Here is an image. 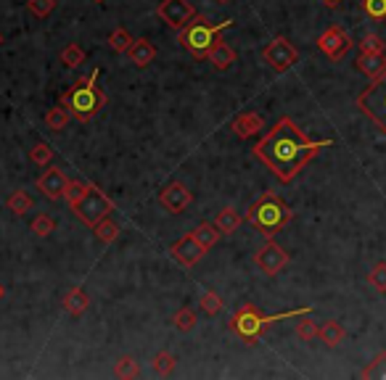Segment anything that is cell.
Returning <instances> with one entry per match:
<instances>
[{
	"mask_svg": "<svg viewBox=\"0 0 386 380\" xmlns=\"http://www.w3.org/2000/svg\"><path fill=\"white\" fill-rule=\"evenodd\" d=\"M357 71H363L365 77H370V80H376V77H381L386 71V56L384 53H360L355 61Z\"/></svg>",
	"mask_w": 386,
	"mask_h": 380,
	"instance_id": "cell-16",
	"label": "cell"
},
{
	"mask_svg": "<svg viewBox=\"0 0 386 380\" xmlns=\"http://www.w3.org/2000/svg\"><path fill=\"white\" fill-rule=\"evenodd\" d=\"M27 8H30L32 16L37 19H45L53 8H56V0H27Z\"/></svg>",
	"mask_w": 386,
	"mask_h": 380,
	"instance_id": "cell-38",
	"label": "cell"
},
{
	"mask_svg": "<svg viewBox=\"0 0 386 380\" xmlns=\"http://www.w3.org/2000/svg\"><path fill=\"white\" fill-rule=\"evenodd\" d=\"M95 3H103V0H95Z\"/></svg>",
	"mask_w": 386,
	"mask_h": 380,
	"instance_id": "cell-45",
	"label": "cell"
},
{
	"mask_svg": "<svg viewBox=\"0 0 386 380\" xmlns=\"http://www.w3.org/2000/svg\"><path fill=\"white\" fill-rule=\"evenodd\" d=\"M74 209V214H77V220L82 222V225H88V227H95L101 220H106L109 214L114 211V203L112 198L103 193L101 188H95V185H90V190H88V196L77 203V206H71Z\"/></svg>",
	"mask_w": 386,
	"mask_h": 380,
	"instance_id": "cell-7",
	"label": "cell"
},
{
	"mask_svg": "<svg viewBox=\"0 0 386 380\" xmlns=\"http://www.w3.org/2000/svg\"><path fill=\"white\" fill-rule=\"evenodd\" d=\"M69 119H71V114L66 111V106H56V109H51L48 114H45V124L51 127V130H66V124H69Z\"/></svg>",
	"mask_w": 386,
	"mask_h": 380,
	"instance_id": "cell-24",
	"label": "cell"
},
{
	"mask_svg": "<svg viewBox=\"0 0 386 380\" xmlns=\"http://www.w3.org/2000/svg\"><path fill=\"white\" fill-rule=\"evenodd\" d=\"M363 11L376 21L386 19V0H363Z\"/></svg>",
	"mask_w": 386,
	"mask_h": 380,
	"instance_id": "cell-40",
	"label": "cell"
},
{
	"mask_svg": "<svg viewBox=\"0 0 386 380\" xmlns=\"http://www.w3.org/2000/svg\"><path fill=\"white\" fill-rule=\"evenodd\" d=\"M3 296H6V288H3V285H0V299H3Z\"/></svg>",
	"mask_w": 386,
	"mask_h": 380,
	"instance_id": "cell-42",
	"label": "cell"
},
{
	"mask_svg": "<svg viewBox=\"0 0 386 380\" xmlns=\"http://www.w3.org/2000/svg\"><path fill=\"white\" fill-rule=\"evenodd\" d=\"M230 130H233L238 138L249 141V138H257V135L264 130V119L259 114H255V111H246V114H238V117H235Z\"/></svg>",
	"mask_w": 386,
	"mask_h": 380,
	"instance_id": "cell-15",
	"label": "cell"
},
{
	"mask_svg": "<svg viewBox=\"0 0 386 380\" xmlns=\"http://www.w3.org/2000/svg\"><path fill=\"white\" fill-rule=\"evenodd\" d=\"M328 146H334V141H312L291 117H281L273 130H267V135L252 148V153L273 172L275 180L288 185Z\"/></svg>",
	"mask_w": 386,
	"mask_h": 380,
	"instance_id": "cell-1",
	"label": "cell"
},
{
	"mask_svg": "<svg viewBox=\"0 0 386 380\" xmlns=\"http://www.w3.org/2000/svg\"><path fill=\"white\" fill-rule=\"evenodd\" d=\"M93 232H95V238L101 240V243H114V240H117V235H119V227H117V225H114V222L106 217V220H101L98 225H95V227H93Z\"/></svg>",
	"mask_w": 386,
	"mask_h": 380,
	"instance_id": "cell-32",
	"label": "cell"
},
{
	"mask_svg": "<svg viewBox=\"0 0 386 380\" xmlns=\"http://www.w3.org/2000/svg\"><path fill=\"white\" fill-rule=\"evenodd\" d=\"M204 254H206V249H204L201 243L196 240V235H193V232L183 235L180 240H175L172 249H170V256H172V259L177 261L180 267H185V270L196 267V264L204 259Z\"/></svg>",
	"mask_w": 386,
	"mask_h": 380,
	"instance_id": "cell-11",
	"label": "cell"
},
{
	"mask_svg": "<svg viewBox=\"0 0 386 380\" xmlns=\"http://www.w3.org/2000/svg\"><path fill=\"white\" fill-rule=\"evenodd\" d=\"M30 161L32 164H37V167H48L53 161V150L48 143H37L35 148L30 150Z\"/></svg>",
	"mask_w": 386,
	"mask_h": 380,
	"instance_id": "cell-36",
	"label": "cell"
},
{
	"mask_svg": "<svg viewBox=\"0 0 386 380\" xmlns=\"http://www.w3.org/2000/svg\"><path fill=\"white\" fill-rule=\"evenodd\" d=\"M53 227H56V222L48 217V214H37L35 220H32V225H30V230L37 235V238H48L53 232Z\"/></svg>",
	"mask_w": 386,
	"mask_h": 380,
	"instance_id": "cell-35",
	"label": "cell"
},
{
	"mask_svg": "<svg viewBox=\"0 0 386 380\" xmlns=\"http://www.w3.org/2000/svg\"><path fill=\"white\" fill-rule=\"evenodd\" d=\"M214 3H230V0H214Z\"/></svg>",
	"mask_w": 386,
	"mask_h": 380,
	"instance_id": "cell-43",
	"label": "cell"
},
{
	"mask_svg": "<svg viewBox=\"0 0 386 380\" xmlns=\"http://www.w3.org/2000/svg\"><path fill=\"white\" fill-rule=\"evenodd\" d=\"M357 48H360V53H384L386 42L378 35H365L363 40L357 42Z\"/></svg>",
	"mask_w": 386,
	"mask_h": 380,
	"instance_id": "cell-37",
	"label": "cell"
},
{
	"mask_svg": "<svg viewBox=\"0 0 386 380\" xmlns=\"http://www.w3.org/2000/svg\"><path fill=\"white\" fill-rule=\"evenodd\" d=\"M262 59H264V64L273 66L275 71H286L296 64L299 53H296V48L286 40V37H275V40L262 50Z\"/></svg>",
	"mask_w": 386,
	"mask_h": 380,
	"instance_id": "cell-9",
	"label": "cell"
},
{
	"mask_svg": "<svg viewBox=\"0 0 386 380\" xmlns=\"http://www.w3.org/2000/svg\"><path fill=\"white\" fill-rule=\"evenodd\" d=\"M0 45H3V35H0Z\"/></svg>",
	"mask_w": 386,
	"mask_h": 380,
	"instance_id": "cell-44",
	"label": "cell"
},
{
	"mask_svg": "<svg viewBox=\"0 0 386 380\" xmlns=\"http://www.w3.org/2000/svg\"><path fill=\"white\" fill-rule=\"evenodd\" d=\"M193 201V193L185 188L183 182H170L167 188H162L159 193V203L164 206V211H170V214H180L191 206Z\"/></svg>",
	"mask_w": 386,
	"mask_h": 380,
	"instance_id": "cell-13",
	"label": "cell"
},
{
	"mask_svg": "<svg viewBox=\"0 0 386 380\" xmlns=\"http://www.w3.org/2000/svg\"><path fill=\"white\" fill-rule=\"evenodd\" d=\"M317 338L323 340L328 349H336L339 343H344V338H346V333H344V328L339 325L336 320H331V322H325L323 328H320V336Z\"/></svg>",
	"mask_w": 386,
	"mask_h": 380,
	"instance_id": "cell-21",
	"label": "cell"
},
{
	"mask_svg": "<svg viewBox=\"0 0 386 380\" xmlns=\"http://www.w3.org/2000/svg\"><path fill=\"white\" fill-rule=\"evenodd\" d=\"M360 378H368V380H386V351L376 354L373 362L368 364L365 370L360 372Z\"/></svg>",
	"mask_w": 386,
	"mask_h": 380,
	"instance_id": "cell-25",
	"label": "cell"
},
{
	"mask_svg": "<svg viewBox=\"0 0 386 380\" xmlns=\"http://www.w3.org/2000/svg\"><path fill=\"white\" fill-rule=\"evenodd\" d=\"M69 182L71 180L59 170V167H51L48 172H42L40 174L37 188H40V193H45V198L48 201H59V198H64V190H66Z\"/></svg>",
	"mask_w": 386,
	"mask_h": 380,
	"instance_id": "cell-14",
	"label": "cell"
},
{
	"mask_svg": "<svg viewBox=\"0 0 386 380\" xmlns=\"http://www.w3.org/2000/svg\"><path fill=\"white\" fill-rule=\"evenodd\" d=\"M6 209L11 211V214H16V217H21V214H27V211L32 209V198L27 190H13L8 198H6Z\"/></svg>",
	"mask_w": 386,
	"mask_h": 380,
	"instance_id": "cell-22",
	"label": "cell"
},
{
	"mask_svg": "<svg viewBox=\"0 0 386 380\" xmlns=\"http://www.w3.org/2000/svg\"><path fill=\"white\" fill-rule=\"evenodd\" d=\"M88 307H90V299H88V293L82 288H71L66 293V299H64V309L74 314V317H82L88 311Z\"/></svg>",
	"mask_w": 386,
	"mask_h": 380,
	"instance_id": "cell-20",
	"label": "cell"
},
{
	"mask_svg": "<svg viewBox=\"0 0 386 380\" xmlns=\"http://www.w3.org/2000/svg\"><path fill=\"white\" fill-rule=\"evenodd\" d=\"M132 42H135V40L130 37V32L122 30V27H119V30H114L112 35H109V48H112L114 53H127Z\"/></svg>",
	"mask_w": 386,
	"mask_h": 380,
	"instance_id": "cell-30",
	"label": "cell"
},
{
	"mask_svg": "<svg viewBox=\"0 0 386 380\" xmlns=\"http://www.w3.org/2000/svg\"><path fill=\"white\" fill-rule=\"evenodd\" d=\"M233 21H220V24H212V21L206 19V16H193L188 24H185L183 30L177 32V42L183 45L188 53H191L196 61H204L206 56H209V50L217 45V42L223 40L220 37V32L228 30Z\"/></svg>",
	"mask_w": 386,
	"mask_h": 380,
	"instance_id": "cell-4",
	"label": "cell"
},
{
	"mask_svg": "<svg viewBox=\"0 0 386 380\" xmlns=\"http://www.w3.org/2000/svg\"><path fill=\"white\" fill-rule=\"evenodd\" d=\"M368 283H370V288L386 296V261H378L373 270L368 272Z\"/></svg>",
	"mask_w": 386,
	"mask_h": 380,
	"instance_id": "cell-31",
	"label": "cell"
},
{
	"mask_svg": "<svg viewBox=\"0 0 386 380\" xmlns=\"http://www.w3.org/2000/svg\"><path fill=\"white\" fill-rule=\"evenodd\" d=\"M127 56H130V61L135 64V66H148L153 59H156V48L151 45V40H146V37H141V40H135L130 45V50H127Z\"/></svg>",
	"mask_w": 386,
	"mask_h": 380,
	"instance_id": "cell-18",
	"label": "cell"
},
{
	"mask_svg": "<svg viewBox=\"0 0 386 380\" xmlns=\"http://www.w3.org/2000/svg\"><path fill=\"white\" fill-rule=\"evenodd\" d=\"M114 375L122 380L135 378V375H138V362L132 360V357H119L117 364H114Z\"/></svg>",
	"mask_w": 386,
	"mask_h": 380,
	"instance_id": "cell-34",
	"label": "cell"
},
{
	"mask_svg": "<svg viewBox=\"0 0 386 380\" xmlns=\"http://www.w3.org/2000/svg\"><path fill=\"white\" fill-rule=\"evenodd\" d=\"M59 103L66 106L71 119H77V121H90L98 111H103L106 95H103V90L98 88V69L93 71L90 77L74 82L69 90L62 95Z\"/></svg>",
	"mask_w": 386,
	"mask_h": 380,
	"instance_id": "cell-3",
	"label": "cell"
},
{
	"mask_svg": "<svg viewBox=\"0 0 386 380\" xmlns=\"http://www.w3.org/2000/svg\"><path fill=\"white\" fill-rule=\"evenodd\" d=\"M241 222H244V217H241L233 206H225V209L217 211L214 225H217V230L223 232V235H230V232H235L238 227H241Z\"/></svg>",
	"mask_w": 386,
	"mask_h": 380,
	"instance_id": "cell-19",
	"label": "cell"
},
{
	"mask_svg": "<svg viewBox=\"0 0 386 380\" xmlns=\"http://www.w3.org/2000/svg\"><path fill=\"white\" fill-rule=\"evenodd\" d=\"M302 314H310V309L283 311V314H264V311L257 309L255 304H244V307L230 317V331L244 340V343H257L273 322L288 320V317H302Z\"/></svg>",
	"mask_w": 386,
	"mask_h": 380,
	"instance_id": "cell-5",
	"label": "cell"
},
{
	"mask_svg": "<svg viewBox=\"0 0 386 380\" xmlns=\"http://www.w3.org/2000/svg\"><path fill=\"white\" fill-rule=\"evenodd\" d=\"M296 336L310 343V340H315L317 336H320V328H317L312 320H299L296 322Z\"/></svg>",
	"mask_w": 386,
	"mask_h": 380,
	"instance_id": "cell-39",
	"label": "cell"
},
{
	"mask_svg": "<svg viewBox=\"0 0 386 380\" xmlns=\"http://www.w3.org/2000/svg\"><path fill=\"white\" fill-rule=\"evenodd\" d=\"M355 42H352V37L346 35L341 27H331V30H325L320 37H317V48H320V53H325L331 61H341L346 56V50L352 48Z\"/></svg>",
	"mask_w": 386,
	"mask_h": 380,
	"instance_id": "cell-12",
	"label": "cell"
},
{
	"mask_svg": "<svg viewBox=\"0 0 386 380\" xmlns=\"http://www.w3.org/2000/svg\"><path fill=\"white\" fill-rule=\"evenodd\" d=\"M88 190H90V182H80V180L69 182L66 190H64V201H66L69 206H77V203L88 196Z\"/></svg>",
	"mask_w": 386,
	"mask_h": 380,
	"instance_id": "cell-27",
	"label": "cell"
},
{
	"mask_svg": "<svg viewBox=\"0 0 386 380\" xmlns=\"http://www.w3.org/2000/svg\"><path fill=\"white\" fill-rule=\"evenodd\" d=\"M156 13H159V19H162L167 27L180 32L185 24L196 16V8H193L188 0H162V3L156 6Z\"/></svg>",
	"mask_w": 386,
	"mask_h": 380,
	"instance_id": "cell-8",
	"label": "cell"
},
{
	"mask_svg": "<svg viewBox=\"0 0 386 380\" xmlns=\"http://www.w3.org/2000/svg\"><path fill=\"white\" fill-rule=\"evenodd\" d=\"M357 109L386 135V71L370 80V85L357 95Z\"/></svg>",
	"mask_w": 386,
	"mask_h": 380,
	"instance_id": "cell-6",
	"label": "cell"
},
{
	"mask_svg": "<svg viewBox=\"0 0 386 380\" xmlns=\"http://www.w3.org/2000/svg\"><path fill=\"white\" fill-rule=\"evenodd\" d=\"M206 61H209V64H212L217 71H225V69H230V66L235 64V50L230 48V45H228L225 40H220L212 50H209Z\"/></svg>",
	"mask_w": 386,
	"mask_h": 380,
	"instance_id": "cell-17",
	"label": "cell"
},
{
	"mask_svg": "<svg viewBox=\"0 0 386 380\" xmlns=\"http://www.w3.org/2000/svg\"><path fill=\"white\" fill-rule=\"evenodd\" d=\"M288 261H291V256H288V254H286V251L281 249L273 238H267L264 249L257 251V256H255V264L264 272V275H270V278L278 275L281 270H286Z\"/></svg>",
	"mask_w": 386,
	"mask_h": 380,
	"instance_id": "cell-10",
	"label": "cell"
},
{
	"mask_svg": "<svg viewBox=\"0 0 386 380\" xmlns=\"http://www.w3.org/2000/svg\"><path fill=\"white\" fill-rule=\"evenodd\" d=\"M199 307H201L204 314L214 317V314H220V311H223V299H220L214 290H204L201 299H199Z\"/></svg>",
	"mask_w": 386,
	"mask_h": 380,
	"instance_id": "cell-29",
	"label": "cell"
},
{
	"mask_svg": "<svg viewBox=\"0 0 386 380\" xmlns=\"http://www.w3.org/2000/svg\"><path fill=\"white\" fill-rule=\"evenodd\" d=\"M320 3H323L325 8H336V6H339V3H344V0H320Z\"/></svg>",
	"mask_w": 386,
	"mask_h": 380,
	"instance_id": "cell-41",
	"label": "cell"
},
{
	"mask_svg": "<svg viewBox=\"0 0 386 380\" xmlns=\"http://www.w3.org/2000/svg\"><path fill=\"white\" fill-rule=\"evenodd\" d=\"M193 235H196V240L201 243L204 249L209 251V249H212V246H217V240H220V235H223V232L217 230V225H209V222H201V225H199V227L193 230Z\"/></svg>",
	"mask_w": 386,
	"mask_h": 380,
	"instance_id": "cell-23",
	"label": "cell"
},
{
	"mask_svg": "<svg viewBox=\"0 0 386 380\" xmlns=\"http://www.w3.org/2000/svg\"><path fill=\"white\" fill-rule=\"evenodd\" d=\"M82 61H85V50H82L77 42H69V45L62 50V64L66 69H77Z\"/></svg>",
	"mask_w": 386,
	"mask_h": 380,
	"instance_id": "cell-28",
	"label": "cell"
},
{
	"mask_svg": "<svg viewBox=\"0 0 386 380\" xmlns=\"http://www.w3.org/2000/svg\"><path fill=\"white\" fill-rule=\"evenodd\" d=\"M175 364H177V360H175V354H170V351H159V354L153 357V372H156L159 378L172 375Z\"/></svg>",
	"mask_w": 386,
	"mask_h": 380,
	"instance_id": "cell-26",
	"label": "cell"
},
{
	"mask_svg": "<svg viewBox=\"0 0 386 380\" xmlns=\"http://www.w3.org/2000/svg\"><path fill=\"white\" fill-rule=\"evenodd\" d=\"M172 322H175V328H177V331H180V333L193 331V328H196V311L188 309V307H183V309H177V311H175Z\"/></svg>",
	"mask_w": 386,
	"mask_h": 380,
	"instance_id": "cell-33",
	"label": "cell"
},
{
	"mask_svg": "<svg viewBox=\"0 0 386 380\" xmlns=\"http://www.w3.org/2000/svg\"><path fill=\"white\" fill-rule=\"evenodd\" d=\"M244 220L249 222L255 230L262 232L264 238H273L275 232H281L288 222L294 220V211H291V206H288L278 193L267 190V193H262V196L246 209Z\"/></svg>",
	"mask_w": 386,
	"mask_h": 380,
	"instance_id": "cell-2",
	"label": "cell"
}]
</instances>
